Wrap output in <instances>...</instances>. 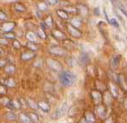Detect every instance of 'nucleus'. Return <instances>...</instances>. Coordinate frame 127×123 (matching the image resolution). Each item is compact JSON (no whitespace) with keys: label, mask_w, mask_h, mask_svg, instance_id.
Listing matches in <instances>:
<instances>
[{"label":"nucleus","mask_w":127,"mask_h":123,"mask_svg":"<svg viewBox=\"0 0 127 123\" xmlns=\"http://www.w3.org/2000/svg\"><path fill=\"white\" fill-rule=\"evenodd\" d=\"M2 84L3 86H5L6 87H15L17 86V82L13 77H8V78L3 80Z\"/></svg>","instance_id":"obj_10"},{"label":"nucleus","mask_w":127,"mask_h":123,"mask_svg":"<svg viewBox=\"0 0 127 123\" xmlns=\"http://www.w3.org/2000/svg\"><path fill=\"white\" fill-rule=\"evenodd\" d=\"M109 23L111 24L112 26H114V27H119V23H118V21L116 20V19H114V18H112V19L109 20Z\"/></svg>","instance_id":"obj_33"},{"label":"nucleus","mask_w":127,"mask_h":123,"mask_svg":"<svg viewBox=\"0 0 127 123\" xmlns=\"http://www.w3.org/2000/svg\"><path fill=\"white\" fill-rule=\"evenodd\" d=\"M70 24L75 26V27L78 28V27H80V26H81V20L80 19H78V18H75L74 20H71Z\"/></svg>","instance_id":"obj_27"},{"label":"nucleus","mask_w":127,"mask_h":123,"mask_svg":"<svg viewBox=\"0 0 127 123\" xmlns=\"http://www.w3.org/2000/svg\"><path fill=\"white\" fill-rule=\"evenodd\" d=\"M48 8V3H46L45 2H39L37 3V9L39 10L41 12H43V11H46Z\"/></svg>","instance_id":"obj_23"},{"label":"nucleus","mask_w":127,"mask_h":123,"mask_svg":"<svg viewBox=\"0 0 127 123\" xmlns=\"http://www.w3.org/2000/svg\"><path fill=\"white\" fill-rule=\"evenodd\" d=\"M14 9L18 13H24L26 11V7L21 3H15L14 4Z\"/></svg>","instance_id":"obj_14"},{"label":"nucleus","mask_w":127,"mask_h":123,"mask_svg":"<svg viewBox=\"0 0 127 123\" xmlns=\"http://www.w3.org/2000/svg\"><path fill=\"white\" fill-rule=\"evenodd\" d=\"M26 114H27L28 117L30 118L31 122L32 123H38L40 122L39 116L36 113H35V112H28V113H26Z\"/></svg>","instance_id":"obj_13"},{"label":"nucleus","mask_w":127,"mask_h":123,"mask_svg":"<svg viewBox=\"0 0 127 123\" xmlns=\"http://www.w3.org/2000/svg\"><path fill=\"white\" fill-rule=\"evenodd\" d=\"M26 38L29 42H36V40H37V36H36V34L34 33L33 32H28L26 35Z\"/></svg>","instance_id":"obj_15"},{"label":"nucleus","mask_w":127,"mask_h":123,"mask_svg":"<svg viewBox=\"0 0 127 123\" xmlns=\"http://www.w3.org/2000/svg\"><path fill=\"white\" fill-rule=\"evenodd\" d=\"M66 28H67V31H68L69 34H70L73 38H79L81 37V32L78 30V28L75 27V26H72L70 23L66 25Z\"/></svg>","instance_id":"obj_5"},{"label":"nucleus","mask_w":127,"mask_h":123,"mask_svg":"<svg viewBox=\"0 0 127 123\" xmlns=\"http://www.w3.org/2000/svg\"><path fill=\"white\" fill-rule=\"evenodd\" d=\"M63 43H64V48L66 49H68V50H70V49H72L74 48V42L72 41L67 39V38H65L64 40L62 41Z\"/></svg>","instance_id":"obj_21"},{"label":"nucleus","mask_w":127,"mask_h":123,"mask_svg":"<svg viewBox=\"0 0 127 123\" xmlns=\"http://www.w3.org/2000/svg\"><path fill=\"white\" fill-rule=\"evenodd\" d=\"M15 27V23L13 21H5L3 22V24H1L0 26V29H1L2 32H12Z\"/></svg>","instance_id":"obj_6"},{"label":"nucleus","mask_w":127,"mask_h":123,"mask_svg":"<svg viewBox=\"0 0 127 123\" xmlns=\"http://www.w3.org/2000/svg\"><path fill=\"white\" fill-rule=\"evenodd\" d=\"M26 104H27L28 107H30L32 109H38L37 103H36L32 98H28V99L26 100Z\"/></svg>","instance_id":"obj_24"},{"label":"nucleus","mask_w":127,"mask_h":123,"mask_svg":"<svg viewBox=\"0 0 127 123\" xmlns=\"http://www.w3.org/2000/svg\"><path fill=\"white\" fill-rule=\"evenodd\" d=\"M37 106L38 109H40L44 113H48L50 111V104H49V102L46 100H40L37 103Z\"/></svg>","instance_id":"obj_8"},{"label":"nucleus","mask_w":127,"mask_h":123,"mask_svg":"<svg viewBox=\"0 0 127 123\" xmlns=\"http://www.w3.org/2000/svg\"><path fill=\"white\" fill-rule=\"evenodd\" d=\"M56 13L60 19H62V20H68L69 19L68 14H67V12H65L64 9H57Z\"/></svg>","instance_id":"obj_18"},{"label":"nucleus","mask_w":127,"mask_h":123,"mask_svg":"<svg viewBox=\"0 0 127 123\" xmlns=\"http://www.w3.org/2000/svg\"><path fill=\"white\" fill-rule=\"evenodd\" d=\"M12 45H13V48H15V49H20V48H21V44H20V42L16 39H15L13 41Z\"/></svg>","instance_id":"obj_30"},{"label":"nucleus","mask_w":127,"mask_h":123,"mask_svg":"<svg viewBox=\"0 0 127 123\" xmlns=\"http://www.w3.org/2000/svg\"><path fill=\"white\" fill-rule=\"evenodd\" d=\"M86 121L87 122V123H93L94 121H95V118L93 117L91 113H87V116H86Z\"/></svg>","instance_id":"obj_29"},{"label":"nucleus","mask_w":127,"mask_h":123,"mask_svg":"<svg viewBox=\"0 0 127 123\" xmlns=\"http://www.w3.org/2000/svg\"><path fill=\"white\" fill-rule=\"evenodd\" d=\"M79 61L81 63V65H87L90 62V58L88 56L87 54H85V53H82L81 55H80L79 58Z\"/></svg>","instance_id":"obj_11"},{"label":"nucleus","mask_w":127,"mask_h":123,"mask_svg":"<svg viewBox=\"0 0 127 123\" xmlns=\"http://www.w3.org/2000/svg\"><path fill=\"white\" fill-rule=\"evenodd\" d=\"M48 52L51 54L55 55V56H59V57L64 56L65 54H66V50L64 48H62V47L58 46V45H53V46L49 47Z\"/></svg>","instance_id":"obj_3"},{"label":"nucleus","mask_w":127,"mask_h":123,"mask_svg":"<svg viewBox=\"0 0 127 123\" xmlns=\"http://www.w3.org/2000/svg\"><path fill=\"white\" fill-rule=\"evenodd\" d=\"M7 93V89H6V87L3 86V84H0V94L1 95H4Z\"/></svg>","instance_id":"obj_32"},{"label":"nucleus","mask_w":127,"mask_h":123,"mask_svg":"<svg viewBox=\"0 0 127 123\" xmlns=\"http://www.w3.org/2000/svg\"><path fill=\"white\" fill-rule=\"evenodd\" d=\"M46 63L52 71H56V72H61L62 71V65L58 60H55L54 59H48L46 60Z\"/></svg>","instance_id":"obj_4"},{"label":"nucleus","mask_w":127,"mask_h":123,"mask_svg":"<svg viewBox=\"0 0 127 123\" xmlns=\"http://www.w3.org/2000/svg\"><path fill=\"white\" fill-rule=\"evenodd\" d=\"M4 71L8 75H14L16 71L15 65H14L12 64H7L4 66Z\"/></svg>","instance_id":"obj_12"},{"label":"nucleus","mask_w":127,"mask_h":123,"mask_svg":"<svg viewBox=\"0 0 127 123\" xmlns=\"http://www.w3.org/2000/svg\"><path fill=\"white\" fill-rule=\"evenodd\" d=\"M4 54H5V51L3 50V48H1V47H0V57H3Z\"/></svg>","instance_id":"obj_38"},{"label":"nucleus","mask_w":127,"mask_h":123,"mask_svg":"<svg viewBox=\"0 0 127 123\" xmlns=\"http://www.w3.org/2000/svg\"><path fill=\"white\" fill-rule=\"evenodd\" d=\"M80 123H87V122H86V120H81V122H80Z\"/></svg>","instance_id":"obj_39"},{"label":"nucleus","mask_w":127,"mask_h":123,"mask_svg":"<svg viewBox=\"0 0 127 123\" xmlns=\"http://www.w3.org/2000/svg\"><path fill=\"white\" fill-rule=\"evenodd\" d=\"M59 79L61 85L65 87H72L76 82V77L70 71H61V72H59Z\"/></svg>","instance_id":"obj_1"},{"label":"nucleus","mask_w":127,"mask_h":123,"mask_svg":"<svg viewBox=\"0 0 127 123\" xmlns=\"http://www.w3.org/2000/svg\"><path fill=\"white\" fill-rule=\"evenodd\" d=\"M6 65H7V61L4 59H0V68H4Z\"/></svg>","instance_id":"obj_36"},{"label":"nucleus","mask_w":127,"mask_h":123,"mask_svg":"<svg viewBox=\"0 0 127 123\" xmlns=\"http://www.w3.org/2000/svg\"><path fill=\"white\" fill-rule=\"evenodd\" d=\"M36 36L39 37V38H42V39H46V38H47L44 30L42 29V27H40V26L36 28Z\"/></svg>","instance_id":"obj_22"},{"label":"nucleus","mask_w":127,"mask_h":123,"mask_svg":"<svg viewBox=\"0 0 127 123\" xmlns=\"http://www.w3.org/2000/svg\"><path fill=\"white\" fill-rule=\"evenodd\" d=\"M64 10L65 12H69V13H72V14H75V13H77V9L76 7H74V6H69L67 8H64Z\"/></svg>","instance_id":"obj_28"},{"label":"nucleus","mask_w":127,"mask_h":123,"mask_svg":"<svg viewBox=\"0 0 127 123\" xmlns=\"http://www.w3.org/2000/svg\"><path fill=\"white\" fill-rule=\"evenodd\" d=\"M3 36V38H6V39H12V40H15V35L12 32H4Z\"/></svg>","instance_id":"obj_26"},{"label":"nucleus","mask_w":127,"mask_h":123,"mask_svg":"<svg viewBox=\"0 0 127 123\" xmlns=\"http://www.w3.org/2000/svg\"><path fill=\"white\" fill-rule=\"evenodd\" d=\"M5 118L9 121H15L17 119V116L12 111H9L5 114Z\"/></svg>","instance_id":"obj_25"},{"label":"nucleus","mask_w":127,"mask_h":123,"mask_svg":"<svg viewBox=\"0 0 127 123\" xmlns=\"http://www.w3.org/2000/svg\"><path fill=\"white\" fill-rule=\"evenodd\" d=\"M26 48H27L29 50L32 51V52H36L39 49V46H38L37 43L36 42H28L26 43Z\"/></svg>","instance_id":"obj_16"},{"label":"nucleus","mask_w":127,"mask_h":123,"mask_svg":"<svg viewBox=\"0 0 127 123\" xmlns=\"http://www.w3.org/2000/svg\"><path fill=\"white\" fill-rule=\"evenodd\" d=\"M34 66L35 67H42V60L41 59H36L34 63Z\"/></svg>","instance_id":"obj_34"},{"label":"nucleus","mask_w":127,"mask_h":123,"mask_svg":"<svg viewBox=\"0 0 127 123\" xmlns=\"http://www.w3.org/2000/svg\"><path fill=\"white\" fill-rule=\"evenodd\" d=\"M51 35L54 38H55L56 40L59 41H64L66 38V36L64 33L62 31L59 30V29H54L51 32Z\"/></svg>","instance_id":"obj_7"},{"label":"nucleus","mask_w":127,"mask_h":123,"mask_svg":"<svg viewBox=\"0 0 127 123\" xmlns=\"http://www.w3.org/2000/svg\"><path fill=\"white\" fill-rule=\"evenodd\" d=\"M48 3L51 5H55L57 4V3H59V0H48Z\"/></svg>","instance_id":"obj_37"},{"label":"nucleus","mask_w":127,"mask_h":123,"mask_svg":"<svg viewBox=\"0 0 127 123\" xmlns=\"http://www.w3.org/2000/svg\"><path fill=\"white\" fill-rule=\"evenodd\" d=\"M77 9V13H80L82 15H87V7L84 4H78V6L76 7Z\"/></svg>","instance_id":"obj_17"},{"label":"nucleus","mask_w":127,"mask_h":123,"mask_svg":"<svg viewBox=\"0 0 127 123\" xmlns=\"http://www.w3.org/2000/svg\"><path fill=\"white\" fill-rule=\"evenodd\" d=\"M0 44L5 46V45L9 44V41H8V39H6V38H0Z\"/></svg>","instance_id":"obj_35"},{"label":"nucleus","mask_w":127,"mask_h":123,"mask_svg":"<svg viewBox=\"0 0 127 123\" xmlns=\"http://www.w3.org/2000/svg\"><path fill=\"white\" fill-rule=\"evenodd\" d=\"M8 20L7 15H6L4 12L0 10V20H1V21H5V20Z\"/></svg>","instance_id":"obj_31"},{"label":"nucleus","mask_w":127,"mask_h":123,"mask_svg":"<svg viewBox=\"0 0 127 123\" xmlns=\"http://www.w3.org/2000/svg\"><path fill=\"white\" fill-rule=\"evenodd\" d=\"M44 24L47 28L53 27V26H54V20H53V18H52V15H49L48 17L46 18V20H44Z\"/></svg>","instance_id":"obj_20"},{"label":"nucleus","mask_w":127,"mask_h":123,"mask_svg":"<svg viewBox=\"0 0 127 123\" xmlns=\"http://www.w3.org/2000/svg\"><path fill=\"white\" fill-rule=\"evenodd\" d=\"M19 119L22 123H32L26 113H20L19 115Z\"/></svg>","instance_id":"obj_19"},{"label":"nucleus","mask_w":127,"mask_h":123,"mask_svg":"<svg viewBox=\"0 0 127 123\" xmlns=\"http://www.w3.org/2000/svg\"><path fill=\"white\" fill-rule=\"evenodd\" d=\"M67 110H68V104H67L66 102H64V103H63L62 104H60V105L53 112L52 115H51V117H52V119L61 118L62 116H64L65 115Z\"/></svg>","instance_id":"obj_2"},{"label":"nucleus","mask_w":127,"mask_h":123,"mask_svg":"<svg viewBox=\"0 0 127 123\" xmlns=\"http://www.w3.org/2000/svg\"><path fill=\"white\" fill-rule=\"evenodd\" d=\"M36 57V54L35 52H32L31 50L26 51V52H23L20 55V59L23 61H29L32 60V59H34Z\"/></svg>","instance_id":"obj_9"}]
</instances>
